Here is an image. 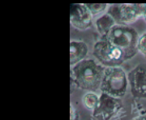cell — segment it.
Instances as JSON below:
<instances>
[{
	"label": "cell",
	"mask_w": 146,
	"mask_h": 120,
	"mask_svg": "<svg viewBox=\"0 0 146 120\" xmlns=\"http://www.w3.org/2000/svg\"><path fill=\"white\" fill-rule=\"evenodd\" d=\"M106 68L93 59H84L72 68V80L78 88L88 91L100 89Z\"/></svg>",
	"instance_id": "obj_1"
},
{
	"label": "cell",
	"mask_w": 146,
	"mask_h": 120,
	"mask_svg": "<svg viewBox=\"0 0 146 120\" xmlns=\"http://www.w3.org/2000/svg\"><path fill=\"white\" fill-rule=\"evenodd\" d=\"M103 40L119 49L125 60L132 58L138 52V33L127 25H115L103 37Z\"/></svg>",
	"instance_id": "obj_2"
},
{
	"label": "cell",
	"mask_w": 146,
	"mask_h": 120,
	"mask_svg": "<svg viewBox=\"0 0 146 120\" xmlns=\"http://www.w3.org/2000/svg\"><path fill=\"white\" fill-rule=\"evenodd\" d=\"M127 78L122 68H106L100 89L110 97L119 98L127 93Z\"/></svg>",
	"instance_id": "obj_3"
},
{
	"label": "cell",
	"mask_w": 146,
	"mask_h": 120,
	"mask_svg": "<svg viewBox=\"0 0 146 120\" xmlns=\"http://www.w3.org/2000/svg\"><path fill=\"white\" fill-rule=\"evenodd\" d=\"M107 14L115 20L116 25H128L138 18L146 16V3L113 4L109 7Z\"/></svg>",
	"instance_id": "obj_4"
},
{
	"label": "cell",
	"mask_w": 146,
	"mask_h": 120,
	"mask_svg": "<svg viewBox=\"0 0 146 120\" xmlns=\"http://www.w3.org/2000/svg\"><path fill=\"white\" fill-rule=\"evenodd\" d=\"M94 55L104 67L107 68H118L126 61L123 53L105 40L96 42Z\"/></svg>",
	"instance_id": "obj_5"
},
{
	"label": "cell",
	"mask_w": 146,
	"mask_h": 120,
	"mask_svg": "<svg viewBox=\"0 0 146 120\" xmlns=\"http://www.w3.org/2000/svg\"><path fill=\"white\" fill-rule=\"evenodd\" d=\"M122 108L121 100L102 93L100 96L99 104L94 110V116L99 120H110Z\"/></svg>",
	"instance_id": "obj_6"
},
{
	"label": "cell",
	"mask_w": 146,
	"mask_h": 120,
	"mask_svg": "<svg viewBox=\"0 0 146 120\" xmlns=\"http://www.w3.org/2000/svg\"><path fill=\"white\" fill-rule=\"evenodd\" d=\"M131 91L133 97L146 98V65L141 64L128 74Z\"/></svg>",
	"instance_id": "obj_7"
},
{
	"label": "cell",
	"mask_w": 146,
	"mask_h": 120,
	"mask_svg": "<svg viewBox=\"0 0 146 120\" xmlns=\"http://www.w3.org/2000/svg\"><path fill=\"white\" fill-rule=\"evenodd\" d=\"M70 22L78 29H87L92 25V14L84 4L73 3L70 7Z\"/></svg>",
	"instance_id": "obj_8"
},
{
	"label": "cell",
	"mask_w": 146,
	"mask_h": 120,
	"mask_svg": "<svg viewBox=\"0 0 146 120\" xmlns=\"http://www.w3.org/2000/svg\"><path fill=\"white\" fill-rule=\"evenodd\" d=\"M89 49L87 45L83 42H70V64L71 66L76 65L84 60L87 56Z\"/></svg>",
	"instance_id": "obj_9"
},
{
	"label": "cell",
	"mask_w": 146,
	"mask_h": 120,
	"mask_svg": "<svg viewBox=\"0 0 146 120\" xmlns=\"http://www.w3.org/2000/svg\"><path fill=\"white\" fill-rule=\"evenodd\" d=\"M96 25L98 32L102 35V37H104L113 27L116 25V23L115 20L106 13V15L101 16L99 19L97 20Z\"/></svg>",
	"instance_id": "obj_10"
},
{
	"label": "cell",
	"mask_w": 146,
	"mask_h": 120,
	"mask_svg": "<svg viewBox=\"0 0 146 120\" xmlns=\"http://www.w3.org/2000/svg\"><path fill=\"white\" fill-rule=\"evenodd\" d=\"M100 97L93 93H88L83 97V104L88 110H94L99 104Z\"/></svg>",
	"instance_id": "obj_11"
},
{
	"label": "cell",
	"mask_w": 146,
	"mask_h": 120,
	"mask_svg": "<svg viewBox=\"0 0 146 120\" xmlns=\"http://www.w3.org/2000/svg\"><path fill=\"white\" fill-rule=\"evenodd\" d=\"M84 5L86 6L87 9L92 14V16L97 15L102 11H104L107 7V4L106 3H86Z\"/></svg>",
	"instance_id": "obj_12"
},
{
	"label": "cell",
	"mask_w": 146,
	"mask_h": 120,
	"mask_svg": "<svg viewBox=\"0 0 146 120\" xmlns=\"http://www.w3.org/2000/svg\"><path fill=\"white\" fill-rule=\"evenodd\" d=\"M138 51L146 56V33L139 37L138 40Z\"/></svg>",
	"instance_id": "obj_13"
},
{
	"label": "cell",
	"mask_w": 146,
	"mask_h": 120,
	"mask_svg": "<svg viewBox=\"0 0 146 120\" xmlns=\"http://www.w3.org/2000/svg\"><path fill=\"white\" fill-rule=\"evenodd\" d=\"M132 120H146V113L139 115L138 117L134 118Z\"/></svg>",
	"instance_id": "obj_14"
},
{
	"label": "cell",
	"mask_w": 146,
	"mask_h": 120,
	"mask_svg": "<svg viewBox=\"0 0 146 120\" xmlns=\"http://www.w3.org/2000/svg\"><path fill=\"white\" fill-rule=\"evenodd\" d=\"M144 18H145V21H146V16H145V17H144Z\"/></svg>",
	"instance_id": "obj_15"
}]
</instances>
